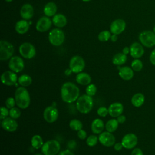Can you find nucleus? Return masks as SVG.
Wrapping results in <instances>:
<instances>
[{
	"label": "nucleus",
	"instance_id": "obj_32",
	"mask_svg": "<svg viewBox=\"0 0 155 155\" xmlns=\"http://www.w3.org/2000/svg\"><path fill=\"white\" fill-rule=\"evenodd\" d=\"M69 126H70V128L74 131H79L82 129V127H83V125L81 121L76 119L71 120L69 123Z\"/></svg>",
	"mask_w": 155,
	"mask_h": 155
},
{
	"label": "nucleus",
	"instance_id": "obj_4",
	"mask_svg": "<svg viewBox=\"0 0 155 155\" xmlns=\"http://www.w3.org/2000/svg\"><path fill=\"white\" fill-rule=\"evenodd\" d=\"M61 145L56 140H49L42 145L41 151L44 155H56L59 153Z\"/></svg>",
	"mask_w": 155,
	"mask_h": 155
},
{
	"label": "nucleus",
	"instance_id": "obj_20",
	"mask_svg": "<svg viewBox=\"0 0 155 155\" xmlns=\"http://www.w3.org/2000/svg\"><path fill=\"white\" fill-rule=\"evenodd\" d=\"M33 8L30 4H25L23 5L20 10L21 16L25 20L30 19L33 17Z\"/></svg>",
	"mask_w": 155,
	"mask_h": 155
},
{
	"label": "nucleus",
	"instance_id": "obj_7",
	"mask_svg": "<svg viewBox=\"0 0 155 155\" xmlns=\"http://www.w3.org/2000/svg\"><path fill=\"white\" fill-rule=\"evenodd\" d=\"M141 44L146 47H152L155 45V33L151 31L145 30L142 31L139 35Z\"/></svg>",
	"mask_w": 155,
	"mask_h": 155
},
{
	"label": "nucleus",
	"instance_id": "obj_22",
	"mask_svg": "<svg viewBox=\"0 0 155 155\" xmlns=\"http://www.w3.org/2000/svg\"><path fill=\"white\" fill-rule=\"evenodd\" d=\"M104 124L101 119H95L91 123V129L93 133L100 134L104 130Z\"/></svg>",
	"mask_w": 155,
	"mask_h": 155
},
{
	"label": "nucleus",
	"instance_id": "obj_1",
	"mask_svg": "<svg viewBox=\"0 0 155 155\" xmlns=\"http://www.w3.org/2000/svg\"><path fill=\"white\" fill-rule=\"evenodd\" d=\"M61 96L62 101L65 102L72 103L78 99L79 89L72 82H65L61 87Z\"/></svg>",
	"mask_w": 155,
	"mask_h": 155
},
{
	"label": "nucleus",
	"instance_id": "obj_46",
	"mask_svg": "<svg viewBox=\"0 0 155 155\" xmlns=\"http://www.w3.org/2000/svg\"><path fill=\"white\" fill-rule=\"evenodd\" d=\"M122 148H123V145L121 142H117L115 143L114 145V149L116 151H120L122 149Z\"/></svg>",
	"mask_w": 155,
	"mask_h": 155
},
{
	"label": "nucleus",
	"instance_id": "obj_43",
	"mask_svg": "<svg viewBox=\"0 0 155 155\" xmlns=\"http://www.w3.org/2000/svg\"><path fill=\"white\" fill-rule=\"evenodd\" d=\"M150 61L153 65H155V49H154L150 54Z\"/></svg>",
	"mask_w": 155,
	"mask_h": 155
},
{
	"label": "nucleus",
	"instance_id": "obj_38",
	"mask_svg": "<svg viewBox=\"0 0 155 155\" xmlns=\"http://www.w3.org/2000/svg\"><path fill=\"white\" fill-rule=\"evenodd\" d=\"M15 104H16L15 99H14L13 97H8L5 101V105L7 108L8 109H11L15 107Z\"/></svg>",
	"mask_w": 155,
	"mask_h": 155
},
{
	"label": "nucleus",
	"instance_id": "obj_13",
	"mask_svg": "<svg viewBox=\"0 0 155 155\" xmlns=\"http://www.w3.org/2000/svg\"><path fill=\"white\" fill-rule=\"evenodd\" d=\"M121 143L124 148L130 150L134 148L137 145V137L133 133H128L123 137Z\"/></svg>",
	"mask_w": 155,
	"mask_h": 155
},
{
	"label": "nucleus",
	"instance_id": "obj_27",
	"mask_svg": "<svg viewBox=\"0 0 155 155\" xmlns=\"http://www.w3.org/2000/svg\"><path fill=\"white\" fill-rule=\"evenodd\" d=\"M57 11V6L55 3L48 2L44 7V13L47 16H52L56 15Z\"/></svg>",
	"mask_w": 155,
	"mask_h": 155
},
{
	"label": "nucleus",
	"instance_id": "obj_26",
	"mask_svg": "<svg viewBox=\"0 0 155 155\" xmlns=\"http://www.w3.org/2000/svg\"><path fill=\"white\" fill-rule=\"evenodd\" d=\"M145 101V96L142 93H137L134 94L131 99V102L133 106L136 107H139L142 106Z\"/></svg>",
	"mask_w": 155,
	"mask_h": 155
},
{
	"label": "nucleus",
	"instance_id": "obj_17",
	"mask_svg": "<svg viewBox=\"0 0 155 155\" xmlns=\"http://www.w3.org/2000/svg\"><path fill=\"white\" fill-rule=\"evenodd\" d=\"M51 25V21L47 17L44 16L40 18L36 23V28L40 32L47 31Z\"/></svg>",
	"mask_w": 155,
	"mask_h": 155
},
{
	"label": "nucleus",
	"instance_id": "obj_10",
	"mask_svg": "<svg viewBox=\"0 0 155 155\" xmlns=\"http://www.w3.org/2000/svg\"><path fill=\"white\" fill-rule=\"evenodd\" d=\"M8 67L12 71L15 73L21 72L24 68V61L19 56H13L9 61Z\"/></svg>",
	"mask_w": 155,
	"mask_h": 155
},
{
	"label": "nucleus",
	"instance_id": "obj_11",
	"mask_svg": "<svg viewBox=\"0 0 155 155\" xmlns=\"http://www.w3.org/2000/svg\"><path fill=\"white\" fill-rule=\"evenodd\" d=\"M43 116L45 120L48 123L55 122L58 117V111L54 106H48L44 111Z\"/></svg>",
	"mask_w": 155,
	"mask_h": 155
},
{
	"label": "nucleus",
	"instance_id": "obj_16",
	"mask_svg": "<svg viewBox=\"0 0 155 155\" xmlns=\"http://www.w3.org/2000/svg\"><path fill=\"white\" fill-rule=\"evenodd\" d=\"M1 126L5 131L8 132H13L16 130L18 125L15 119L10 117H8L2 120Z\"/></svg>",
	"mask_w": 155,
	"mask_h": 155
},
{
	"label": "nucleus",
	"instance_id": "obj_12",
	"mask_svg": "<svg viewBox=\"0 0 155 155\" xmlns=\"http://www.w3.org/2000/svg\"><path fill=\"white\" fill-rule=\"evenodd\" d=\"M98 139L100 143L105 147H110L115 144V137L114 135L107 131L100 133Z\"/></svg>",
	"mask_w": 155,
	"mask_h": 155
},
{
	"label": "nucleus",
	"instance_id": "obj_51",
	"mask_svg": "<svg viewBox=\"0 0 155 155\" xmlns=\"http://www.w3.org/2000/svg\"><path fill=\"white\" fill-rule=\"evenodd\" d=\"M5 1L7 2H12L13 0H5Z\"/></svg>",
	"mask_w": 155,
	"mask_h": 155
},
{
	"label": "nucleus",
	"instance_id": "obj_36",
	"mask_svg": "<svg viewBox=\"0 0 155 155\" xmlns=\"http://www.w3.org/2000/svg\"><path fill=\"white\" fill-rule=\"evenodd\" d=\"M9 116L10 117L16 119H18L21 116V111L16 107H13L9 110Z\"/></svg>",
	"mask_w": 155,
	"mask_h": 155
},
{
	"label": "nucleus",
	"instance_id": "obj_41",
	"mask_svg": "<svg viewBox=\"0 0 155 155\" xmlns=\"http://www.w3.org/2000/svg\"><path fill=\"white\" fill-rule=\"evenodd\" d=\"M78 136L80 139L84 140L87 137V133L85 130L81 129L78 132Z\"/></svg>",
	"mask_w": 155,
	"mask_h": 155
},
{
	"label": "nucleus",
	"instance_id": "obj_9",
	"mask_svg": "<svg viewBox=\"0 0 155 155\" xmlns=\"http://www.w3.org/2000/svg\"><path fill=\"white\" fill-rule=\"evenodd\" d=\"M21 55L25 59H31L36 54L35 47L29 42L22 43L19 48Z\"/></svg>",
	"mask_w": 155,
	"mask_h": 155
},
{
	"label": "nucleus",
	"instance_id": "obj_49",
	"mask_svg": "<svg viewBox=\"0 0 155 155\" xmlns=\"http://www.w3.org/2000/svg\"><path fill=\"white\" fill-rule=\"evenodd\" d=\"M71 73H72V71L71 70V69H70V68L67 69V70L65 71V74L67 76H69V75H70Z\"/></svg>",
	"mask_w": 155,
	"mask_h": 155
},
{
	"label": "nucleus",
	"instance_id": "obj_45",
	"mask_svg": "<svg viewBox=\"0 0 155 155\" xmlns=\"http://www.w3.org/2000/svg\"><path fill=\"white\" fill-rule=\"evenodd\" d=\"M58 155H74V154L69 150H65L59 152Z\"/></svg>",
	"mask_w": 155,
	"mask_h": 155
},
{
	"label": "nucleus",
	"instance_id": "obj_24",
	"mask_svg": "<svg viewBox=\"0 0 155 155\" xmlns=\"http://www.w3.org/2000/svg\"><path fill=\"white\" fill-rule=\"evenodd\" d=\"M29 23L25 20H21L16 22L15 30L19 34H24L29 29Z\"/></svg>",
	"mask_w": 155,
	"mask_h": 155
},
{
	"label": "nucleus",
	"instance_id": "obj_23",
	"mask_svg": "<svg viewBox=\"0 0 155 155\" xmlns=\"http://www.w3.org/2000/svg\"><path fill=\"white\" fill-rule=\"evenodd\" d=\"M91 77L90 76L86 73H79L76 77V82L82 85H89L91 82Z\"/></svg>",
	"mask_w": 155,
	"mask_h": 155
},
{
	"label": "nucleus",
	"instance_id": "obj_47",
	"mask_svg": "<svg viewBox=\"0 0 155 155\" xmlns=\"http://www.w3.org/2000/svg\"><path fill=\"white\" fill-rule=\"evenodd\" d=\"M130 52V48H128V47H124V48H123V50H122V53H123L124 54H126V55H127V54H128Z\"/></svg>",
	"mask_w": 155,
	"mask_h": 155
},
{
	"label": "nucleus",
	"instance_id": "obj_34",
	"mask_svg": "<svg viewBox=\"0 0 155 155\" xmlns=\"http://www.w3.org/2000/svg\"><path fill=\"white\" fill-rule=\"evenodd\" d=\"M111 38V33L107 30H104L99 33L98 35V39L102 42L108 41Z\"/></svg>",
	"mask_w": 155,
	"mask_h": 155
},
{
	"label": "nucleus",
	"instance_id": "obj_37",
	"mask_svg": "<svg viewBox=\"0 0 155 155\" xmlns=\"http://www.w3.org/2000/svg\"><path fill=\"white\" fill-rule=\"evenodd\" d=\"M98 140V137L96 135H90L87 137L86 143L89 147H93L97 144Z\"/></svg>",
	"mask_w": 155,
	"mask_h": 155
},
{
	"label": "nucleus",
	"instance_id": "obj_42",
	"mask_svg": "<svg viewBox=\"0 0 155 155\" xmlns=\"http://www.w3.org/2000/svg\"><path fill=\"white\" fill-rule=\"evenodd\" d=\"M131 155H143V154L141 149L139 148H136L133 149L131 153Z\"/></svg>",
	"mask_w": 155,
	"mask_h": 155
},
{
	"label": "nucleus",
	"instance_id": "obj_15",
	"mask_svg": "<svg viewBox=\"0 0 155 155\" xmlns=\"http://www.w3.org/2000/svg\"><path fill=\"white\" fill-rule=\"evenodd\" d=\"M126 27L125 21L121 19H117L113 21L110 25V30L112 33L119 35L124 31Z\"/></svg>",
	"mask_w": 155,
	"mask_h": 155
},
{
	"label": "nucleus",
	"instance_id": "obj_5",
	"mask_svg": "<svg viewBox=\"0 0 155 155\" xmlns=\"http://www.w3.org/2000/svg\"><path fill=\"white\" fill-rule=\"evenodd\" d=\"M14 53L13 45L8 41L1 40L0 41V59L5 61L10 58Z\"/></svg>",
	"mask_w": 155,
	"mask_h": 155
},
{
	"label": "nucleus",
	"instance_id": "obj_21",
	"mask_svg": "<svg viewBox=\"0 0 155 155\" xmlns=\"http://www.w3.org/2000/svg\"><path fill=\"white\" fill-rule=\"evenodd\" d=\"M119 68V75L124 80L129 81L131 80L134 76L133 70L127 66L118 67Z\"/></svg>",
	"mask_w": 155,
	"mask_h": 155
},
{
	"label": "nucleus",
	"instance_id": "obj_52",
	"mask_svg": "<svg viewBox=\"0 0 155 155\" xmlns=\"http://www.w3.org/2000/svg\"><path fill=\"white\" fill-rule=\"evenodd\" d=\"M83 1H85V2H87V1H91V0H82Z\"/></svg>",
	"mask_w": 155,
	"mask_h": 155
},
{
	"label": "nucleus",
	"instance_id": "obj_14",
	"mask_svg": "<svg viewBox=\"0 0 155 155\" xmlns=\"http://www.w3.org/2000/svg\"><path fill=\"white\" fill-rule=\"evenodd\" d=\"M1 79L4 85L12 86L16 84L18 78L15 72L13 71H5L1 74Z\"/></svg>",
	"mask_w": 155,
	"mask_h": 155
},
{
	"label": "nucleus",
	"instance_id": "obj_29",
	"mask_svg": "<svg viewBox=\"0 0 155 155\" xmlns=\"http://www.w3.org/2000/svg\"><path fill=\"white\" fill-rule=\"evenodd\" d=\"M31 143L33 148L35 149H39L42 148L44 145V142L42 137L38 134L34 135L31 140Z\"/></svg>",
	"mask_w": 155,
	"mask_h": 155
},
{
	"label": "nucleus",
	"instance_id": "obj_35",
	"mask_svg": "<svg viewBox=\"0 0 155 155\" xmlns=\"http://www.w3.org/2000/svg\"><path fill=\"white\" fill-rule=\"evenodd\" d=\"M85 91H86V94H88V96H94L97 92V87L94 84H90L89 85H87Z\"/></svg>",
	"mask_w": 155,
	"mask_h": 155
},
{
	"label": "nucleus",
	"instance_id": "obj_6",
	"mask_svg": "<svg viewBox=\"0 0 155 155\" xmlns=\"http://www.w3.org/2000/svg\"><path fill=\"white\" fill-rule=\"evenodd\" d=\"M64 33L61 29L54 28L51 30L48 34V40L53 45H61L64 42Z\"/></svg>",
	"mask_w": 155,
	"mask_h": 155
},
{
	"label": "nucleus",
	"instance_id": "obj_2",
	"mask_svg": "<svg viewBox=\"0 0 155 155\" xmlns=\"http://www.w3.org/2000/svg\"><path fill=\"white\" fill-rule=\"evenodd\" d=\"M16 104L21 109L27 108L30 103V97L28 90L24 87H18L15 93Z\"/></svg>",
	"mask_w": 155,
	"mask_h": 155
},
{
	"label": "nucleus",
	"instance_id": "obj_18",
	"mask_svg": "<svg viewBox=\"0 0 155 155\" xmlns=\"http://www.w3.org/2000/svg\"><path fill=\"white\" fill-rule=\"evenodd\" d=\"M108 114L113 117H116L121 115L124 111V106L120 102H114L108 107Z\"/></svg>",
	"mask_w": 155,
	"mask_h": 155
},
{
	"label": "nucleus",
	"instance_id": "obj_19",
	"mask_svg": "<svg viewBox=\"0 0 155 155\" xmlns=\"http://www.w3.org/2000/svg\"><path fill=\"white\" fill-rule=\"evenodd\" d=\"M130 54L135 59H138L142 57L144 53V49L142 45L138 42L133 43L130 47Z\"/></svg>",
	"mask_w": 155,
	"mask_h": 155
},
{
	"label": "nucleus",
	"instance_id": "obj_3",
	"mask_svg": "<svg viewBox=\"0 0 155 155\" xmlns=\"http://www.w3.org/2000/svg\"><path fill=\"white\" fill-rule=\"evenodd\" d=\"M93 106V101L91 96L83 94L78 97L76 101V108L82 114H87L91 111Z\"/></svg>",
	"mask_w": 155,
	"mask_h": 155
},
{
	"label": "nucleus",
	"instance_id": "obj_8",
	"mask_svg": "<svg viewBox=\"0 0 155 155\" xmlns=\"http://www.w3.org/2000/svg\"><path fill=\"white\" fill-rule=\"evenodd\" d=\"M69 67L73 73H81L85 67V61L81 56H74L70 61Z\"/></svg>",
	"mask_w": 155,
	"mask_h": 155
},
{
	"label": "nucleus",
	"instance_id": "obj_53",
	"mask_svg": "<svg viewBox=\"0 0 155 155\" xmlns=\"http://www.w3.org/2000/svg\"><path fill=\"white\" fill-rule=\"evenodd\" d=\"M153 31H154V33H155V26H154V28H153Z\"/></svg>",
	"mask_w": 155,
	"mask_h": 155
},
{
	"label": "nucleus",
	"instance_id": "obj_25",
	"mask_svg": "<svg viewBox=\"0 0 155 155\" xmlns=\"http://www.w3.org/2000/svg\"><path fill=\"white\" fill-rule=\"evenodd\" d=\"M52 21L54 25L59 28L63 27L67 24L66 17L61 13L54 15L52 19Z\"/></svg>",
	"mask_w": 155,
	"mask_h": 155
},
{
	"label": "nucleus",
	"instance_id": "obj_31",
	"mask_svg": "<svg viewBox=\"0 0 155 155\" xmlns=\"http://www.w3.org/2000/svg\"><path fill=\"white\" fill-rule=\"evenodd\" d=\"M19 84L24 87H28L31 85L32 82L31 78L28 74H22L18 78Z\"/></svg>",
	"mask_w": 155,
	"mask_h": 155
},
{
	"label": "nucleus",
	"instance_id": "obj_50",
	"mask_svg": "<svg viewBox=\"0 0 155 155\" xmlns=\"http://www.w3.org/2000/svg\"><path fill=\"white\" fill-rule=\"evenodd\" d=\"M35 155H44V154H41V153H37V154H35Z\"/></svg>",
	"mask_w": 155,
	"mask_h": 155
},
{
	"label": "nucleus",
	"instance_id": "obj_39",
	"mask_svg": "<svg viewBox=\"0 0 155 155\" xmlns=\"http://www.w3.org/2000/svg\"><path fill=\"white\" fill-rule=\"evenodd\" d=\"M97 113L101 117H105L108 114V109L105 107H101L97 109Z\"/></svg>",
	"mask_w": 155,
	"mask_h": 155
},
{
	"label": "nucleus",
	"instance_id": "obj_44",
	"mask_svg": "<svg viewBox=\"0 0 155 155\" xmlns=\"http://www.w3.org/2000/svg\"><path fill=\"white\" fill-rule=\"evenodd\" d=\"M117 120L118 121L119 124H123L126 120V117L124 115H120L118 117H117Z\"/></svg>",
	"mask_w": 155,
	"mask_h": 155
},
{
	"label": "nucleus",
	"instance_id": "obj_40",
	"mask_svg": "<svg viewBox=\"0 0 155 155\" xmlns=\"http://www.w3.org/2000/svg\"><path fill=\"white\" fill-rule=\"evenodd\" d=\"M9 115V111L8 110L7 108H5V107H1V116L0 119L3 120L4 119L7 117V116Z\"/></svg>",
	"mask_w": 155,
	"mask_h": 155
},
{
	"label": "nucleus",
	"instance_id": "obj_33",
	"mask_svg": "<svg viewBox=\"0 0 155 155\" xmlns=\"http://www.w3.org/2000/svg\"><path fill=\"white\" fill-rule=\"evenodd\" d=\"M131 68L135 71H139L143 68V64L142 61L138 59H135L131 62Z\"/></svg>",
	"mask_w": 155,
	"mask_h": 155
},
{
	"label": "nucleus",
	"instance_id": "obj_30",
	"mask_svg": "<svg viewBox=\"0 0 155 155\" xmlns=\"http://www.w3.org/2000/svg\"><path fill=\"white\" fill-rule=\"evenodd\" d=\"M119 122L117 119H111L108 120L105 124V128L107 131L113 133L118 128Z\"/></svg>",
	"mask_w": 155,
	"mask_h": 155
},
{
	"label": "nucleus",
	"instance_id": "obj_28",
	"mask_svg": "<svg viewBox=\"0 0 155 155\" xmlns=\"http://www.w3.org/2000/svg\"><path fill=\"white\" fill-rule=\"evenodd\" d=\"M127 56L123 53H118L114 55L112 59L113 64L116 65H121L125 63L127 61Z\"/></svg>",
	"mask_w": 155,
	"mask_h": 155
},
{
	"label": "nucleus",
	"instance_id": "obj_48",
	"mask_svg": "<svg viewBox=\"0 0 155 155\" xmlns=\"http://www.w3.org/2000/svg\"><path fill=\"white\" fill-rule=\"evenodd\" d=\"M111 40L113 41V42H115L117 41V35H115V34H113V35L111 36Z\"/></svg>",
	"mask_w": 155,
	"mask_h": 155
}]
</instances>
